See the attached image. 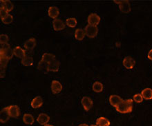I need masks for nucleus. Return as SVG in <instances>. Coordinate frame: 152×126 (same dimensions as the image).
I'll return each instance as SVG.
<instances>
[{
    "label": "nucleus",
    "mask_w": 152,
    "mask_h": 126,
    "mask_svg": "<svg viewBox=\"0 0 152 126\" xmlns=\"http://www.w3.org/2000/svg\"><path fill=\"white\" fill-rule=\"evenodd\" d=\"M115 110L121 114H127L132 112L133 110V100L131 98L123 100L116 107Z\"/></svg>",
    "instance_id": "obj_1"
},
{
    "label": "nucleus",
    "mask_w": 152,
    "mask_h": 126,
    "mask_svg": "<svg viewBox=\"0 0 152 126\" xmlns=\"http://www.w3.org/2000/svg\"><path fill=\"white\" fill-rule=\"evenodd\" d=\"M0 54H2L5 56L6 58H7L8 60L11 59L14 56V51L13 50L10 48V45L8 44H5L3 45V46L1 47V50H0Z\"/></svg>",
    "instance_id": "obj_2"
},
{
    "label": "nucleus",
    "mask_w": 152,
    "mask_h": 126,
    "mask_svg": "<svg viewBox=\"0 0 152 126\" xmlns=\"http://www.w3.org/2000/svg\"><path fill=\"white\" fill-rule=\"evenodd\" d=\"M84 33H85L86 36L88 38H94L97 36L98 33V28L96 26H92V25L88 24L84 29Z\"/></svg>",
    "instance_id": "obj_3"
},
{
    "label": "nucleus",
    "mask_w": 152,
    "mask_h": 126,
    "mask_svg": "<svg viewBox=\"0 0 152 126\" xmlns=\"http://www.w3.org/2000/svg\"><path fill=\"white\" fill-rule=\"evenodd\" d=\"M8 114L10 117L12 118H18L20 115V108L17 105H11V106H7Z\"/></svg>",
    "instance_id": "obj_4"
},
{
    "label": "nucleus",
    "mask_w": 152,
    "mask_h": 126,
    "mask_svg": "<svg viewBox=\"0 0 152 126\" xmlns=\"http://www.w3.org/2000/svg\"><path fill=\"white\" fill-rule=\"evenodd\" d=\"M87 20L89 25L97 26L100 22V16L96 13H91L88 15Z\"/></svg>",
    "instance_id": "obj_5"
},
{
    "label": "nucleus",
    "mask_w": 152,
    "mask_h": 126,
    "mask_svg": "<svg viewBox=\"0 0 152 126\" xmlns=\"http://www.w3.org/2000/svg\"><path fill=\"white\" fill-rule=\"evenodd\" d=\"M53 27L56 31H60L64 30L66 27V25L64 24V22L60 19H56L53 21Z\"/></svg>",
    "instance_id": "obj_6"
},
{
    "label": "nucleus",
    "mask_w": 152,
    "mask_h": 126,
    "mask_svg": "<svg viewBox=\"0 0 152 126\" xmlns=\"http://www.w3.org/2000/svg\"><path fill=\"white\" fill-rule=\"evenodd\" d=\"M81 104L82 106H83L84 110L88 111L92 108L93 101L88 96H84V97H82L81 100Z\"/></svg>",
    "instance_id": "obj_7"
},
{
    "label": "nucleus",
    "mask_w": 152,
    "mask_h": 126,
    "mask_svg": "<svg viewBox=\"0 0 152 126\" xmlns=\"http://www.w3.org/2000/svg\"><path fill=\"white\" fill-rule=\"evenodd\" d=\"M122 64L126 69H132L136 64V61L134 58L127 56L124 57L123 62H122Z\"/></svg>",
    "instance_id": "obj_8"
},
{
    "label": "nucleus",
    "mask_w": 152,
    "mask_h": 126,
    "mask_svg": "<svg viewBox=\"0 0 152 126\" xmlns=\"http://www.w3.org/2000/svg\"><path fill=\"white\" fill-rule=\"evenodd\" d=\"M119 8L122 13L127 14L131 11V5L129 1L127 0H123L122 1V3L119 4Z\"/></svg>",
    "instance_id": "obj_9"
},
{
    "label": "nucleus",
    "mask_w": 152,
    "mask_h": 126,
    "mask_svg": "<svg viewBox=\"0 0 152 126\" xmlns=\"http://www.w3.org/2000/svg\"><path fill=\"white\" fill-rule=\"evenodd\" d=\"M50 88H51V91L53 93L59 94L62 90V85L60 81L53 80L51 83Z\"/></svg>",
    "instance_id": "obj_10"
},
{
    "label": "nucleus",
    "mask_w": 152,
    "mask_h": 126,
    "mask_svg": "<svg viewBox=\"0 0 152 126\" xmlns=\"http://www.w3.org/2000/svg\"><path fill=\"white\" fill-rule=\"evenodd\" d=\"M50 121V117L48 114H45V113H41L38 115L37 118V121L38 123L42 125H44L48 124V121Z\"/></svg>",
    "instance_id": "obj_11"
},
{
    "label": "nucleus",
    "mask_w": 152,
    "mask_h": 126,
    "mask_svg": "<svg viewBox=\"0 0 152 126\" xmlns=\"http://www.w3.org/2000/svg\"><path fill=\"white\" fill-rule=\"evenodd\" d=\"M10 117V115L8 114V107H5L0 112V122L1 123H6L9 120Z\"/></svg>",
    "instance_id": "obj_12"
},
{
    "label": "nucleus",
    "mask_w": 152,
    "mask_h": 126,
    "mask_svg": "<svg viewBox=\"0 0 152 126\" xmlns=\"http://www.w3.org/2000/svg\"><path fill=\"white\" fill-rule=\"evenodd\" d=\"M122 101L123 99L120 96L116 95V94H113V95L109 96V103L111 106L115 107V108H116Z\"/></svg>",
    "instance_id": "obj_13"
},
{
    "label": "nucleus",
    "mask_w": 152,
    "mask_h": 126,
    "mask_svg": "<svg viewBox=\"0 0 152 126\" xmlns=\"http://www.w3.org/2000/svg\"><path fill=\"white\" fill-rule=\"evenodd\" d=\"M48 14L50 18L56 20L60 14V10L56 6H50L48 9Z\"/></svg>",
    "instance_id": "obj_14"
},
{
    "label": "nucleus",
    "mask_w": 152,
    "mask_h": 126,
    "mask_svg": "<svg viewBox=\"0 0 152 126\" xmlns=\"http://www.w3.org/2000/svg\"><path fill=\"white\" fill-rule=\"evenodd\" d=\"M60 62L55 59L48 64V72H58L60 69Z\"/></svg>",
    "instance_id": "obj_15"
},
{
    "label": "nucleus",
    "mask_w": 152,
    "mask_h": 126,
    "mask_svg": "<svg viewBox=\"0 0 152 126\" xmlns=\"http://www.w3.org/2000/svg\"><path fill=\"white\" fill-rule=\"evenodd\" d=\"M43 105V99L40 96H37L32 100L31 103V106L33 108H39Z\"/></svg>",
    "instance_id": "obj_16"
},
{
    "label": "nucleus",
    "mask_w": 152,
    "mask_h": 126,
    "mask_svg": "<svg viewBox=\"0 0 152 126\" xmlns=\"http://www.w3.org/2000/svg\"><path fill=\"white\" fill-rule=\"evenodd\" d=\"M36 44H37L36 39L35 38H31V39H28L27 41H26V42H25L24 44V47L25 48V49L26 50H31L34 49L35 46H36Z\"/></svg>",
    "instance_id": "obj_17"
},
{
    "label": "nucleus",
    "mask_w": 152,
    "mask_h": 126,
    "mask_svg": "<svg viewBox=\"0 0 152 126\" xmlns=\"http://www.w3.org/2000/svg\"><path fill=\"white\" fill-rule=\"evenodd\" d=\"M13 51L14 55L16 57L22 59L26 55V51H25L23 48L20 47V46H16V47L13 49Z\"/></svg>",
    "instance_id": "obj_18"
},
{
    "label": "nucleus",
    "mask_w": 152,
    "mask_h": 126,
    "mask_svg": "<svg viewBox=\"0 0 152 126\" xmlns=\"http://www.w3.org/2000/svg\"><path fill=\"white\" fill-rule=\"evenodd\" d=\"M23 122L25 124L31 125L35 122V119L32 114H24L23 116Z\"/></svg>",
    "instance_id": "obj_19"
},
{
    "label": "nucleus",
    "mask_w": 152,
    "mask_h": 126,
    "mask_svg": "<svg viewBox=\"0 0 152 126\" xmlns=\"http://www.w3.org/2000/svg\"><path fill=\"white\" fill-rule=\"evenodd\" d=\"M37 68L39 71L42 72L46 73L48 72V64L44 62L43 60H40L37 65Z\"/></svg>",
    "instance_id": "obj_20"
},
{
    "label": "nucleus",
    "mask_w": 152,
    "mask_h": 126,
    "mask_svg": "<svg viewBox=\"0 0 152 126\" xmlns=\"http://www.w3.org/2000/svg\"><path fill=\"white\" fill-rule=\"evenodd\" d=\"M21 63L24 66H31L33 64V58L29 55H26L21 60Z\"/></svg>",
    "instance_id": "obj_21"
},
{
    "label": "nucleus",
    "mask_w": 152,
    "mask_h": 126,
    "mask_svg": "<svg viewBox=\"0 0 152 126\" xmlns=\"http://www.w3.org/2000/svg\"><path fill=\"white\" fill-rule=\"evenodd\" d=\"M97 126H109L110 125V121L105 117H99L96 120Z\"/></svg>",
    "instance_id": "obj_22"
},
{
    "label": "nucleus",
    "mask_w": 152,
    "mask_h": 126,
    "mask_svg": "<svg viewBox=\"0 0 152 126\" xmlns=\"http://www.w3.org/2000/svg\"><path fill=\"white\" fill-rule=\"evenodd\" d=\"M143 98L146 100L152 99V89L151 88H145L141 92Z\"/></svg>",
    "instance_id": "obj_23"
},
{
    "label": "nucleus",
    "mask_w": 152,
    "mask_h": 126,
    "mask_svg": "<svg viewBox=\"0 0 152 126\" xmlns=\"http://www.w3.org/2000/svg\"><path fill=\"white\" fill-rule=\"evenodd\" d=\"M85 35L84 30L82 28H77L75 32V38L78 41L83 40Z\"/></svg>",
    "instance_id": "obj_24"
},
{
    "label": "nucleus",
    "mask_w": 152,
    "mask_h": 126,
    "mask_svg": "<svg viewBox=\"0 0 152 126\" xmlns=\"http://www.w3.org/2000/svg\"><path fill=\"white\" fill-rule=\"evenodd\" d=\"M1 6H4L8 12L12 11L14 8L13 4L10 0H4V1H1Z\"/></svg>",
    "instance_id": "obj_25"
},
{
    "label": "nucleus",
    "mask_w": 152,
    "mask_h": 126,
    "mask_svg": "<svg viewBox=\"0 0 152 126\" xmlns=\"http://www.w3.org/2000/svg\"><path fill=\"white\" fill-rule=\"evenodd\" d=\"M56 59V56L51 53H44L42 56V60L49 64L50 62Z\"/></svg>",
    "instance_id": "obj_26"
},
{
    "label": "nucleus",
    "mask_w": 152,
    "mask_h": 126,
    "mask_svg": "<svg viewBox=\"0 0 152 126\" xmlns=\"http://www.w3.org/2000/svg\"><path fill=\"white\" fill-rule=\"evenodd\" d=\"M92 88L95 92H102L104 86H103L102 83L99 82V81H96V82L93 84Z\"/></svg>",
    "instance_id": "obj_27"
},
{
    "label": "nucleus",
    "mask_w": 152,
    "mask_h": 126,
    "mask_svg": "<svg viewBox=\"0 0 152 126\" xmlns=\"http://www.w3.org/2000/svg\"><path fill=\"white\" fill-rule=\"evenodd\" d=\"M66 24L67 26L71 27V28H75L77 25V20L74 17L68 18L66 21Z\"/></svg>",
    "instance_id": "obj_28"
},
{
    "label": "nucleus",
    "mask_w": 152,
    "mask_h": 126,
    "mask_svg": "<svg viewBox=\"0 0 152 126\" xmlns=\"http://www.w3.org/2000/svg\"><path fill=\"white\" fill-rule=\"evenodd\" d=\"M1 22L6 25L10 24L11 23H12V22H13V17H12V15H11V14H9L7 17H6L2 19Z\"/></svg>",
    "instance_id": "obj_29"
},
{
    "label": "nucleus",
    "mask_w": 152,
    "mask_h": 126,
    "mask_svg": "<svg viewBox=\"0 0 152 126\" xmlns=\"http://www.w3.org/2000/svg\"><path fill=\"white\" fill-rule=\"evenodd\" d=\"M8 60L7 58H6L5 56L4 55H2V54H0V65H1V66L4 67V68H6V67L8 66Z\"/></svg>",
    "instance_id": "obj_30"
},
{
    "label": "nucleus",
    "mask_w": 152,
    "mask_h": 126,
    "mask_svg": "<svg viewBox=\"0 0 152 126\" xmlns=\"http://www.w3.org/2000/svg\"><path fill=\"white\" fill-rule=\"evenodd\" d=\"M8 40H9V38H8V36L7 35L1 34L0 35V43H1V45L8 44Z\"/></svg>",
    "instance_id": "obj_31"
},
{
    "label": "nucleus",
    "mask_w": 152,
    "mask_h": 126,
    "mask_svg": "<svg viewBox=\"0 0 152 126\" xmlns=\"http://www.w3.org/2000/svg\"><path fill=\"white\" fill-rule=\"evenodd\" d=\"M8 14H8V10H6L4 6H1V8H0V17H1V20L2 19L6 17Z\"/></svg>",
    "instance_id": "obj_32"
},
{
    "label": "nucleus",
    "mask_w": 152,
    "mask_h": 126,
    "mask_svg": "<svg viewBox=\"0 0 152 126\" xmlns=\"http://www.w3.org/2000/svg\"><path fill=\"white\" fill-rule=\"evenodd\" d=\"M133 100L136 103H142L143 101V97L141 94H136L134 96V98H133Z\"/></svg>",
    "instance_id": "obj_33"
},
{
    "label": "nucleus",
    "mask_w": 152,
    "mask_h": 126,
    "mask_svg": "<svg viewBox=\"0 0 152 126\" xmlns=\"http://www.w3.org/2000/svg\"><path fill=\"white\" fill-rule=\"evenodd\" d=\"M0 77H1V78H4V77H5V74H6V68H4V67L1 66V69H0Z\"/></svg>",
    "instance_id": "obj_34"
},
{
    "label": "nucleus",
    "mask_w": 152,
    "mask_h": 126,
    "mask_svg": "<svg viewBox=\"0 0 152 126\" xmlns=\"http://www.w3.org/2000/svg\"><path fill=\"white\" fill-rule=\"evenodd\" d=\"M147 56H148L149 59H150V60L152 61V49L149 50V52L148 55H147Z\"/></svg>",
    "instance_id": "obj_35"
},
{
    "label": "nucleus",
    "mask_w": 152,
    "mask_h": 126,
    "mask_svg": "<svg viewBox=\"0 0 152 126\" xmlns=\"http://www.w3.org/2000/svg\"><path fill=\"white\" fill-rule=\"evenodd\" d=\"M78 126H89V125H87V124H86V123H82V124H80V125H79Z\"/></svg>",
    "instance_id": "obj_36"
},
{
    "label": "nucleus",
    "mask_w": 152,
    "mask_h": 126,
    "mask_svg": "<svg viewBox=\"0 0 152 126\" xmlns=\"http://www.w3.org/2000/svg\"><path fill=\"white\" fill-rule=\"evenodd\" d=\"M45 126H53V125H50V124H47V125H46Z\"/></svg>",
    "instance_id": "obj_37"
},
{
    "label": "nucleus",
    "mask_w": 152,
    "mask_h": 126,
    "mask_svg": "<svg viewBox=\"0 0 152 126\" xmlns=\"http://www.w3.org/2000/svg\"><path fill=\"white\" fill-rule=\"evenodd\" d=\"M90 126H97L96 125H90Z\"/></svg>",
    "instance_id": "obj_38"
}]
</instances>
